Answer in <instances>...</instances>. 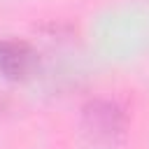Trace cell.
<instances>
[{
    "label": "cell",
    "mask_w": 149,
    "mask_h": 149,
    "mask_svg": "<svg viewBox=\"0 0 149 149\" xmlns=\"http://www.w3.org/2000/svg\"><path fill=\"white\" fill-rule=\"evenodd\" d=\"M33 63H35V54L26 42H16V40L0 42V70L7 77L12 79L26 77Z\"/></svg>",
    "instance_id": "obj_1"
},
{
    "label": "cell",
    "mask_w": 149,
    "mask_h": 149,
    "mask_svg": "<svg viewBox=\"0 0 149 149\" xmlns=\"http://www.w3.org/2000/svg\"><path fill=\"white\" fill-rule=\"evenodd\" d=\"M86 121L88 126L100 133V135H112L123 126V114L116 105L112 102H93L86 109Z\"/></svg>",
    "instance_id": "obj_2"
}]
</instances>
